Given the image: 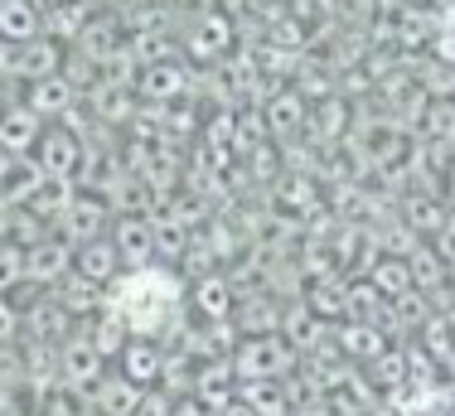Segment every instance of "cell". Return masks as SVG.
I'll return each instance as SVG.
<instances>
[{"instance_id":"1","label":"cell","mask_w":455,"mask_h":416,"mask_svg":"<svg viewBox=\"0 0 455 416\" xmlns=\"http://www.w3.org/2000/svg\"><path fill=\"white\" fill-rule=\"evenodd\" d=\"M233 368L243 382H286L300 368V358L291 354V344L281 334H267V339H243L233 348Z\"/></svg>"},{"instance_id":"2","label":"cell","mask_w":455,"mask_h":416,"mask_svg":"<svg viewBox=\"0 0 455 416\" xmlns=\"http://www.w3.org/2000/svg\"><path fill=\"white\" fill-rule=\"evenodd\" d=\"M102 378H107V358L92 348L88 334L73 330V334L59 344V388L83 392V397H88V392H92Z\"/></svg>"},{"instance_id":"3","label":"cell","mask_w":455,"mask_h":416,"mask_svg":"<svg viewBox=\"0 0 455 416\" xmlns=\"http://www.w3.org/2000/svg\"><path fill=\"white\" fill-rule=\"evenodd\" d=\"M107 218H112V208H107L102 194H73L68 213L59 218L53 233L68 247H83V243H92V237H107Z\"/></svg>"},{"instance_id":"4","label":"cell","mask_w":455,"mask_h":416,"mask_svg":"<svg viewBox=\"0 0 455 416\" xmlns=\"http://www.w3.org/2000/svg\"><path fill=\"white\" fill-rule=\"evenodd\" d=\"M20 320H25V339H29V344H53V348H59L63 339L73 334V324H78L49 291H39L35 305H20Z\"/></svg>"},{"instance_id":"5","label":"cell","mask_w":455,"mask_h":416,"mask_svg":"<svg viewBox=\"0 0 455 416\" xmlns=\"http://www.w3.org/2000/svg\"><path fill=\"white\" fill-rule=\"evenodd\" d=\"M122 252V267L140 271L156 261V213H132V218H116L112 233H107Z\"/></svg>"},{"instance_id":"6","label":"cell","mask_w":455,"mask_h":416,"mask_svg":"<svg viewBox=\"0 0 455 416\" xmlns=\"http://www.w3.org/2000/svg\"><path fill=\"white\" fill-rule=\"evenodd\" d=\"M73 271V247L63 243L59 233H49L44 243H35L25 252V286H39V291H53L63 276Z\"/></svg>"},{"instance_id":"7","label":"cell","mask_w":455,"mask_h":416,"mask_svg":"<svg viewBox=\"0 0 455 416\" xmlns=\"http://www.w3.org/2000/svg\"><path fill=\"white\" fill-rule=\"evenodd\" d=\"M39 136H44V122H39L25 102H10L5 112H0V156H10V160L35 156Z\"/></svg>"},{"instance_id":"8","label":"cell","mask_w":455,"mask_h":416,"mask_svg":"<svg viewBox=\"0 0 455 416\" xmlns=\"http://www.w3.org/2000/svg\"><path fill=\"white\" fill-rule=\"evenodd\" d=\"M78 156H83V140L78 131H44L35 146V165L44 170V180H73V170H78Z\"/></svg>"},{"instance_id":"9","label":"cell","mask_w":455,"mask_h":416,"mask_svg":"<svg viewBox=\"0 0 455 416\" xmlns=\"http://www.w3.org/2000/svg\"><path fill=\"white\" fill-rule=\"evenodd\" d=\"M189 310L199 315L204 324H223V320H233V310H237V291H233V281H228L223 271H213V276L194 281V286H189Z\"/></svg>"},{"instance_id":"10","label":"cell","mask_w":455,"mask_h":416,"mask_svg":"<svg viewBox=\"0 0 455 416\" xmlns=\"http://www.w3.org/2000/svg\"><path fill=\"white\" fill-rule=\"evenodd\" d=\"M116 373L132 382V388H140V392L160 388V373H165V348L150 344V339H132V344L122 348V358H116Z\"/></svg>"},{"instance_id":"11","label":"cell","mask_w":455,"mask_h":416,"mask_svg":"<svg viewBox=\"0 0 455 416\" xmlns=\"http://www.w3.org/2000/svg\"><path fill=\"white\" fill-rule=\"evenodd\" d=\"M73 271L78 276H88L92 286H112L116 276H122V252H116L112 237H92V243H83V247H73Z\"/></svg>"},{"instance_id":"12","label":"cell","mask_w":455,"mask_h":416,"mask_svg":"<svg viewBox=\"0 0 455 416\" xmlns=\"http://www.w3.org/2000/svg\"><path fill=\"white\" fill-rule=\"evenodd\" d=\"M281 339L291 344V354H296V358H310L315 348L330 344V330H324V320L310 310L306 300H300V305H291V310L281 315Z\"/></svg>"},{"instance_id":"13","label":"cell","mask_w":455,"mask_h":416,"mask_svg":"<svg viewBox=\"0 0 455 416\" xmlns=\"http://www.w3.org/2000/svg\"><path fill=\"white\" fill-rule=\"evenodd\" d=\"M78 97H83L78 87L63 78V73H53V78H44V83H29V92L20 97V102H25L39 122H49V116H68L73 107H78Z\"/></svg>"},{"instance_id":"14","label":"cell","mask_w":455,"mask_h":416,"mask_svg":"<svg viewBox=\"0 0 455 416\" xmlns=\"http://www.w3.org/2000/svg\"><path fill=\"white\" fill-rule=\"evenodd\" d=\"M49 295H53V300H59L78 324L97 320V315H102V305H107V291H102V286H92L88 276H78V271H68V276H63Z\"/></svg>"},{"instance_id":"15","label":"cell","mask_w":455,"mask_h":416,"mask_svg":"<svg viewBox=\"0 0 455 416\" xmlns=\"http://www.w3.org/2000/svg\"><path fill=\"white\" fill-rule=\"evenodd\" d=\"M237 388H243V378H237L233 358H213V364H204L199 378H194V397H199L209 412L228 407V402L237 397Z\"/></svg>"},{"instance_id":"16","label":"cell","mask_w":455,"mask_h":416,"mask_svg":"<svg viewBox=\"0 0 455 416\" xmlns=\"http://www.w3.org/2000/svg\"><path fill=\"white\" fill-rule=\"evenodd\" d=\"M281 305L276 300H267L262 291H252V295H243L237 300V310H233V330H243V339H267V334H281Z\"/></svg>"},{"instance_id":"17","label":"cell","mask_w":455,"mask_h":416,"mask_svg":"<svg viewBox=\"0 0 455 416\" xmlns=\"http://www.w3.org/2000/svg\"><path fill=\"white\" fill-rule=\"evenodd\" d=\"M262 122H267V136L276 140H291L306 131V97L300 92H272L262 102Z\"/></svg>"},{"instance_id":"18","label":"cell","mask_w":455,"mask_h":416,"mask_svg":"<svg viewBox=\"0 0 455 416\" xmlns=\"http://www.w3.org/2000/svg\"><path fill=\"white\" fill-rule=\"evenodd\" d=\"M140 397H146V392L132 388V382H126L122 373H107V378L88 392L92 416H132V412L140 407Z\"/></svg>"},{"instance_id":"19","label":"cell","mask_w":455,"mask_h":416,"mask_svg":"<svg viewBox=\"0 0 455 416\" xmlns=\"http://www.w3.org/2000/svg\"><path fill=\"white\" fill-rule=\"evenodd\" d=\"M53 73H63V44H53L49 35L20 44V73H15V78L44 83V78H53Z\"/></svg>"},{"instance_id":"20","label":"cell","mask_w":455,"mask_h":416,"mask_svg":"<svg viewBox=\"0 0 455 416\" xmlns=\"http://www.w3.org/2000/svg\"><path fill=\"white\" fill-rule=\"evenodd\" d=\"M83 334L92 339V348L102 358H122V348L132 344V330H126V320H122V310H116V305H102V315L83 324Z\"/></svg>"},{"instance_id":"21","label":"cell","mask_w":455,"mask_h":416,"mask_svg":"<svg viewBox=\"0 0 455 416\" xmlns=\"http://www.w3.org/2000/svg\"><path fill=\"white\" fill-rule=\"evenodd\" d=\"M334 348H339L349 364H373V358L387 348V339H383L378 324H349L344 320V330H334Z\"/></svg>"},{"instance_id":"22","label":"cell","mask_w":455,"mask_h":416,"mask_svg":"<svg viewBox=\"0 0 455 416\" xmlns=\"http://www.w3.org/2000/svg\"><path fill=\"white\" fill-rule=\"evenodd\" d=\"M44 35V15L29 0H0V39L5 44H29Z\"/></svg>"},{"instance_id":"23","label":"cell","mask_w":455,"mask_h":416,"mask_svg":"<svg viewBox=\"0 0 455 416\" xmlns=\"http://www.w3.org/2000/svg\"><path fill=\"white\" fill-rule=\"evenodd\" d=\"M83 29H88V0H59L53 10H44V35L53 44H78Z\"/></svg>"},{"instance_id":"24","label":"cell","mask_w":455,"mask_h":416,"mask_svg":"<svg viewBox=\"0 0 455 416\" xmlns=\"http://www.w3.org/2000/svg\"><path fill=\"white\" fill-rule=\"evenodd\" d=\"M228 44H233L228 15H204L199 25H189V53L194 59H219V53H228Z\"/></svg>"},{"instance_id":"25","label":"cell","mask_w":455,"mask_h":416,"mask_svg":"<svg viewBox=\"0 0 455 416\" xmlns=\"http://www.w3.org/2000/svg\"><path fill=\"white\" fill-rule=\"evenodd\" d=\"M368 281H373V291L383 295L387 305H393L397 295L417 291V286H411V267H407L403 257H378L373 267H368Z\"/></svg>"},{"instance_id":"26","label":"cell","mask_w":455,"mask_h":416,"mask_svg":"<svg viewBox=\"0 0 455 416\" xmlns=\"http://www.w3.org/2000/svg\"><path fill=\"white\" fill-rule=\"evenodd\" d=\"M136 92L150 97V102H175V97L184 92V68L180 63H156V68L140 73Z\"/></svg>"},{"instance_id":"27","label":"cell","mask_w":455,"mask_h":416,"mask_svg":"<svg viewBox=\"0 0 455 416\" xmlns=\"http://www.w3.org/2000/svg\"><path fill=\"white\" fill-rule=\"evenodd\" d=\"M344 295H349V281H339V276H320V281H315V291L306 295V305L320 315L324 324H330V320H339V324H344Z\"/></svg>"},{"instance_id":"28","label":"cell","mask_w":455,"mask_h":416,"mask_svg":"<svg viewBox=\"0 0 455 416\" xmlns=\"http://www.w3.org/2000/svg\"><path fill=\"white\" fill-rule=\"evenodd\" d=\"M368 382H373L378 392L407 388V348H383V354L368 364Z\"/></svg>"},{"instance_id":"29","label":"cell","mask_w":455,"mask_h":416,"mask_svg":"<svg viewBox=\"0 0 455 416\" xmlns=\"http://www.w3.org/2000/svg\"><path fill=\"white\" fill-rule=\"evenodd\" d=\"M15 286H25V252L15 243H0V295L10 300Z\"/></svg>"},{"instance_id":"30","label":"cell","mask_w":455,"mask_h":416,"mask_svg":"<svg viewBox=\"0 0 455 416\" xmlns=\"http://www.w3.org/2000/svg\"><path fill=\"white\" fill-rule=\"evenodd\" d=\"M25 334V320H20V305L0 295V344H15Z\"/></svg>"},{"instance_id":"31","label":"cell","mask_w":455,"mask_h":416,"mask_svg":"<svg viewBox=\"0 0 455 416\" xmlns=\"http://www.w3.org/2000/svg\"><path fill=\"white\" fill-rule=\"evenodd\" d=\"M170 412H175V397H165L160 388H150L146 397H140V407H136L132 416H170Z\"/></svg>"},{"instance_id":"32","label":"cell","mask_w":455,"mask_h":416,"mask_svg":"<svg viewBox=\"0 0 455 416\" xmlns=\"http://www.w3.org/2000/svg\"><path fill=\"white\" fill-rule=\"evenodd\" d=\"M170 416H213V412L204 407L199 397H180V402H175V412H170Z\"/></svg>"},{"instance_id":"33","label":"cell","mask_w":455,"mask_h":416,"mask_svg":"<svg viewBox=\"0 0 455 416\" xmlns=\"http://www.w3.org/2000/svg\"><path fill=\"white\" fill-rule=\"evenodd\" d=\"M10 233H15V208L0 204V243H10Z\"/></svg>"},{"instance_id":"34","label":"cell","mask_w":455,"mask_h":416,"mask_svg":"<svg viewBox=\"0 0 455 416\" xmlns=\"http://www.w3.org/2000/svg\"><path fill=\"white\" fill-rule=\"evenodd\" d=\"M213 416H257V412L247 407L243 397H233V402H228V407H219V412H213Z\"/></svg>"},{"instance_id":"35","label":"cell","mask_w":455,"mask_h":416,"mask_svg":"<svg viewBox=\"0 0 455 416\" xmlns=\"http://www.w3.org/2000/svg\"><path fill=\"white\" fill-rule=\"evenodd\" d=\"M5 87H10V83H0V112L10 107V92H5Z\"/></svg>"},{"instance_id":"36","label":"cell","mask_w":455,"mask_h":416,"mask_svg":"<svg viewBox=\"0 0 455 416\" xmlns=\"http://www.w3.org/2000/svg\"><path fill=\"white\" fill-rule=\"evenodd\" d=\"M411 5H421V0H411Z\"/></svg>"}]
</instances>
